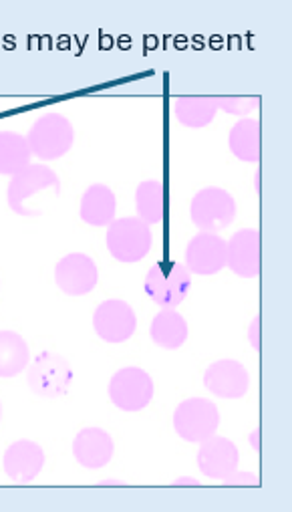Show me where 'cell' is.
I'll list each match as a JSON object with an SVG mask.
<instances>
[{
	"label": "cell",
	"instance_id": "obj_26",
	"mask_svg": "<svg viewBox=\"0 0 292 512\" xmlns=\"http://www.w3.org/2000/svg\"><path fill=\"white\" fill-rule=\"evenodd\" d=\"M248 339H250V345L256 349V351H260V315L258 317H254V321H252V325H250V329H248Z\"/></svg>",
	"mask_w": 292,
	"mask_h": 512
},
{
	"label": "cell",
	"instance_id": "obj_16",
	"mask_svg": "<svg viewBox=\"0 0 292 512\" xmlns=\"http://www.w3.org/2000/svg\"><path fill=\"white\" fill-rule=\"evenodd\" d=\"M115 454L113 438L103 428H85L73 440V456L87 470L105 468Z\"/></svg>",
	"mask_w": 292,
	"mask_h": 512
},
{
	"label": "cell",
	"instance_id": "obj_17",
	"mask_svg": "<svg viewBox=\"0 0 292 512\" xmlns=\"http://www.w3.org/2000/svg\"><path fill=\"white\" fill-rule=\"evenodd\" d=\"M115 212H117V198L109 186L91 184L85 190L79 206V216L85 224L95 228L109 226L115 220Z\"/></svg>",
	"mask_w": 292,
	"mask_h": 512
},
{
	"label": "cell",
	"instance_id": "obj_24",
	"mask_svg": "<svg viewBox=\"0 0 292 512\" xmlns=\"http://www.w3.org/2000/svg\"><path fill=\"white\" fill-rule=\"evenodd\" d=\"M216 103L218 109L242 119L260 105V97H216Z\"/></svg>",
	"mask_w": 292,
	"mask_h": 512
},
{
	"label": "cell",
	"instance_id": "obj_25",
	"mask_svg": "<svg viewBox=\"0 0 292 512\" xmlns=\"http://www.w3.org/2000/svg\"><path fill=\"white\" fill-rule=\"evenodd\" d=\"M224 484H228V486H258L260 484V480H258V476L256 474H250V472H234V474H230L226 480H222Z\"/></svg>",
	"mask_w": 292,
	"mask_h": 512
},
{
	"label": "cell",
	"instance_id": "obj_23",
	"mask_svg": "<svg viewBox=\"0 0 292 512\" xmlns=\"http://www.w3.org/2000/svg\"><path fill=\"white\" fill-rule=\"evenodd\" d=\"M218 111L216 97H180L174 101L178 121L190 130H202V127L210 125Z\"/></svg>",
	"mask_w": 292,
	"mask_h": 512
},
{
	"label": "cell",
	"instance_id": "obj_14",
	"mask_svg": "<svg viewBox=\"0 0 292 512\" xmlns=\"http://www.w3.org/2000/svg\"><path fill=\"white\" fill-rule=\"evenodd\" d=\"M198 468L210 480H226L238 470L240 452L236 444L222 436H212L200 444Z\"/></svg>",
	"mask_w": 292,
	"mask_h": 512
},
{
	"label": "cell",
	"instance_id": "obj_20",
	"mask_svg": "<svg viewBox=\"0 0 292 512\" xmlns=\"http://www.w3.org/2000/svg\"><path fill=\"white\" fill-rule=\"evenodd\" d=\"M31 363V349L17 331H0V377H17Z\"/></svg>",
	"mask_w": 292,
	"mask_h": 512
},
{
	"label": "cell",
	"instance_id": "obj_11",
	"mask_svg": "<svg viewBox=\"0 0 292 512\" xmlns=\"http://www.w3.org/2000/svg\"><path fill=\"white\" fill-rule=\"evenodd\" d=\"M93 329L105 343H125L137 329L135 311L121 299H109L95 309Z\"/></svg>",
	"mask_w": 292,
	"mask_h": 512
},
{
	"label": "cell",
	"instance_id": "obj_9",
	"mask_svg": "<svg viewBox=\"0 0 292 512\" xmlns=\"http://www.w3.org/2000/svg\"><path fill=\"white\" fill-rule=\"evenodd\" d=\"M55 283L69 297L89 295L99 283V269L89 254H65L55 267Z\"/></svg>",
	"mask_w": 292,
	"mask_h": 512
},
{
	"label": "cell",
	"instance_id": "obj_10",
	"mask_svg": "<svg viewBox=\"0 0 292 512\" xmlns=\"http://www.w3.org/2000/svg\"><path fill=\"white\" fill-rule=\"evenodd\" d=\"M226 267L240 279H254L262 271V238L254 228L238 230L226 242Z\"/></svg>",
	"mask_w": 292,
	"mask_h": 512
},
{
	"label": "cell",
	"instance_id": "obj_3",
	"mask_svg": "<svg viewBox=\"0 0 292 512\" xmlns=\"http://www.w3.org/2000/svg\"><path fill=\"white\" fill-rule=\"evenodd\" d=\"M49 190L57 196L61 194V180L57 172L45 164H31L11 178L7 190L9 208L19 216H39L33 210L31 200Z\"/></svg>",
	"mask_w": 292,
	"mask_h": 512
},
{
	"label": "cell",
	"instance_id": "obj_1",
	"mask_svg": "<svg viewBox=\"0 0 292 512\" xmlns=\"http://www.w3.org/2000/svg\"><path fill=\"white\" fill-rule=\"evenodd\" d=\"M107 250L115 261L131 265L139 263L150 254L154 246V234L150 224H145L137 216L115 218L107 226Z\"/></svg>",
	"mask_w": 292,
	"mask_h": 512
},
{
	"label": "cell",
	"instance_id": "obj_21",
	"mask_svg": "<svg viewBox=\"0 0 292 512\" xmlns=\"http://www.w3.org/2000/svg\"><path fill=\"white\" fill-rule=\"evenodd\" d=\"M33 152L27 136L17 132H0V176H15L31 166Z\"/></svg>",
	"mask_w": 292,
	"mask_h": 512
},
{
	"label": "cell",
	"instance_id": "obj_19",
	"mask_svg": "<svg viewBox=\"0 0 292 512\" xmlns=\"http://www.w3.org/2000/svg\"><path fill=\"white\" fill-rule=\"evenodd\" d=\"M188 323L176 309H162L150 327L152 341L168 351L180 349L188 339Z\"/></svg>",
	"mask_w": 292,
	"mask_h": 512
},
{
	"label": "cell",
	"instance_id": "obj_15",
	"mask_svg": "<svg viewBox=\"0 0 292 512\" xmlns=\"http://www.w3.org/2000/svg\"><path fill=\"white\" fill-rule=\"evenodd\" d=\"M3 466L13 482L31 484L45 466V452L33 440H19L7 448Z\"/></svg>",
	"mask_w": 292,
	"mask_h": 512
},
{
	"label": "cell",
	"instance_id": "obj_4",
	"mask_svg": "<svg viewBox=\"0 0 292 512\" xmlns=\"http://www.w3.org/2000/svg\"><path fill=\"white\" fill-rule=\"evenodd\" d=\"M27 383L33 394L45 400L67 396L73 383L71 363L53 351L39 353L27 367Z\"/></svg>",
	"mask_w": 292,
	"mask_h": 512
},
{
	"label": "cell",
	"instance_id": "obj_12",
	"mask_svg": "<svg viewBox=\"0 0 292 512\" xmlns=\"http://www.w3.org/2000/svg\"><path fill=\"white\" fill-rule=\"evenodd\" d=\"M204 388L216 398L240 400L250 390V373L236 359H220L204 371Z\"/></svg>",
	"mask_w": 292,
	"mask_h": 512
},
{
	"label": "cell",
	"instance_id": "obj_13",
	"mask_svg": "<svg viewBox=\"0 0 292 512\" xmlns=\"http://www.w3.org/2000/svg\"><path fill=\"white\" fill-rule=\"evenodd\" d=\"M226 267V240L212 232L196 234L186 246V269L192 275L212 277Z\"/></svg>",
	"mask_w": 292,
	"mask_h": 512
},
{
	"label": "cell",
	"instance_id": "obj_8",
	"mask_svg": "<svg viewBox=\"0 0 292 512\" xmlns=\"http://www.w3.org/2000/svg\"><path fill=\"white\" fill-rule=\"evenodd\" d=\"M218 426L220 412L216 404L206 398L184 400L174 412V430L190 444H202L212 438L218 432Z\"/></svg>",
	"mask_w": 292,
	"mask_h": 512
},
{
	"label": "cell",
	"instance_id": "obj_7",
	"mask_svg": "<svg viewBox=\"0 0 292 512\" xmlns=\"http://www.w3.org/2000/svg\"><path fill=\"white\" fill-rule=\"evenodd\" d=\"M236 200L234 196L218 186H208L200 190L190 204V218L200 232L218 234L228 228L236 218Z\"/></svg>",
	"mask_w": 292,
	"mask_h": 512
},
{
	"label": "cell",
	"instance_id": "obj_27",
	"mask_svg": "<svg viewBox=\"0 0 292 512\" xmlns=\"http://www.w3.org/2000/svg\"><path fill=\"white\" fill-rule=\"evenodd\" d=\"M174 486H198V480L196 478H178L174 482Z\"/></svg>",
	"mask_w": 292,
	"mask_h": 512
},
{
	"label": "cell",
	"instance_id": "obj_5",
	"mask_svg": "<svg viewBox=\"0 0 292 512\" xmlns=\"http://www.w3.org/2000/svg\"><path fill=\"white\" fill-rule=\"evenodd\" d=\"M143 289L162 309H176L192 289V273L182 263H158L145 275Z\"/></svg>",
	"mask_w": 292,
	"mask_h": 512
},
{
	"label": "cell",
	"instance_id": "obj_18",
	"mask_svg": "<svg viewBox=\"0 0 292 512\" xmlns=\"http://www.w3.org/2000/svg\"><path fill=\"white\" fill-rule=\"evenodd\" d=\"M230 152L248 164H258L262 156V130L260 123L250 117H242L230 130Z\"/></svg>",
	"mask_w": 292,
	"mask_h": 512
},
{
	"label": "cell",
	"instance_id": "obj_28",
	"mask_svg": "<svg viewBox=\"0 0 292 512\" xmlns=\"http://www.w3.org/2000/svg\"><path fill=\"white\" fill-rule=\"evenodd\" d=\"M0 422H3V404H0Z\"/></svg>",
	"mask_w": 292,
	"mask_h": 512
},
{
	"label": "cell",
	"instance_id": "obj_6",
	"mask_svg": "<svg viewBox=\"0 0 292 512\" xmlns=\"http://www.w3.org/2000/svg\"><path fill=\"white\" fill-rule=\"evenodd\" d=\"M107 394L121 412H141L154 400V379L141 367H123L113 373Z\"/></svg>",
	"mask_w": 292,
	"mask_h": 512
},
{
	"label": "cell",
	"instance_id": "obj_2",
	"mask_svg": "<svg viewBox=\"0 0 292 512\" xmlns=\"http://www.w3.org/2000/svg\"><path fill=\"white\" fill-rule=\"evenodd\" d=\"M29 148L33 156L43 162H53L63 158L75 142V130L69 117L63 113H45L41 115L27 134Z\"/></svg>",
	"mask_w": 292,
	"mask_h": 512
},
{
	"label": "cell",
	"instance_id": "obj_22",
	"mask_svg": "<svg viewBox=\"0 0 292 512\" xmlns=\"http://www.w3.org/2000/svg\"><path fill=\"white\" fill-rule=\"evenodd\" d=\"M137 218L145 224H158L166 214V188L158 180H145L135 190Z\"/></svg>",
	"mask_w": 292,
	"mask_h": 512
}]
</instances>
